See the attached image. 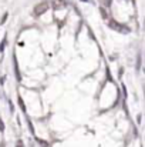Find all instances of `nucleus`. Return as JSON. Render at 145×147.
Masks as SVG:
<instances>
[{
	"label": "nucleus",
	"instance_id": "f03ea898",
	"mask_svg": "<svg viewBox=\"0 0 145 147\" xmlns=\"http://www.w3.org/2000/svg\"><path fill=\"white\" fill-rule=\"evenodd\" d=\"M55 1H57V3L54 4V7H61V6H64V4H65L63 0H55Z\"/></svg>",
	"mask_w": 145,
	"mask_h": 147
},
{
	"label": "nucleus",
	"instance_id": "f257e3e1",
	"mask_svg": "<svg viewBox=\"0 0 145 147\" xmlns=\"http://www.w3.org/2000/svg\"><path fill=\"white\" fill-rule=\"evenodd\" d=\"M48 7H50V4H48V1H43V3H40V4H37L36 7H34V14L36 16H40V14H43V13H46L48 10Z\"/></svg>",
	"mask_w": 145,
	"mask_h": 147
}]
</instances>
